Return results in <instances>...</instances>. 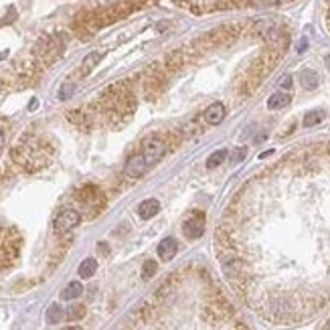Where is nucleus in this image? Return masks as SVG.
Returning a JSON list of instances; mask_svg holds the SVG:
<instances>
[{
  "instance_id": "f257e3e1",
  "label": "nucleus",
  "mask_w": 330,
  "mask_h": 330,
  "mask_svg": "<svg viewBox=\"0 0 330 330\" xmlns=\"http://www.w3.org/2000/svg\"><path fill=\"white\" fill-rule=\"evenodd\" d=\"M51 152L47 150L45 142L39 138H22L15 148H12V160L26 172H35L43 168L49 162Z\"/></svg>"
},
{
  "instance_id": "f03ea898",
  "label": "nucleus",
  "mask_w": 330,
  "mask_h": 330,
  "mask_svg": "<svg viewBox=\"0 0 330 330\" xmlns=\"http://www.w3.org/2000/svg\"><path fill=\"white\" fill-rule=\"evenodd\" d=\"M79 223H81V213L79 211H75V209H63L57 217H55L53 229L61 237V235H65V233H69L71 229H75Z\"/></svg>"
},
{
  "instance_id": "7ed1b4c3",
  "label": "nucleus",
  "mask_w": 330,
  "mask_h": 330,
  "mask_svg": "<svg viewBox=\"0 0 330 330\" xmlns=\"http://www.w3.org/2000/svg\"><path fill=\"white\" fill-rule=\"evenodd\" d=\"M164 150H166V146H164V142L160 138H150V140L144 142L142 156L148 162V166H154V164L164 156Z\"/></svg>"
},
{
  "instance_id": "20e7f679",
  "label": "nucleus",
  "mask_w": 330,
  "mask_h": 330,
  "mask_svg": "<svg viewBox=\"0 0 330 330\" xmlns=\"http://www.w3.org/2000/svg\"><path fill=\"white\" fill-rule=\"evenodd\" d=\"M148 168H150V166H148V162L144 160L142 152H138V154H132V156L126 160V166H124V172H126L128 176H132V178H138V176L146 174V170H148Z\"/></svg>"
},
{
  "instance_id": "39448f33",
  "label": "nucleus",
  "mask_w": 330,
  "mask_h": 330,
  "mask_svg": "<svg viewBox=\"0 0 330 330\" xmlns=\"http://www.w3.org/2000/svg\"><path fill=\"white\" fill-rule=\"evenodd\" d=\"M183 231H185V237L186 239H199V237H203V233H205V217L201 213H197L195 217H190L188 221L185 223Z\"/></svg>"
},
{
  "instance_id": "423d86ee",
  "label": "nucleus",
  "mask_w": 330,
  "mask_h": 330,
  "mask_svg": "<svg viewBox=\"0 0 330 330\" xmlns=\"http://www.w3.org/2000/svg\"><path fill=\"white\" fill-rule=\"evenodd\" d=\"M225 114H227L225 105H223L221 102H215V103H211V105L207 107V112H205V122L211 124V126H217V124L223 122Z\"/></svg>"
},
{
  "instance_id": "0eeeda50",
  "label": "nucleus",
  "mask_w": 330,
  "mask_h": 330,
  "mask_svg": "<svg viewBox=\"0 0 330 330\" xmlns=\"http://www.w3.org/2000/svg\"><path fill=\"white\" fill-rule=\"evenodd\" d=\"M176 249H178V245L172 237H166V239H162L158 243V257L162 261H170L174 255H176Z\"/></svg>"
},
{
  "instance_id": "6e6552de",
  "label": "nucleus",
  "mask_w": 330,
  "mask_h": 330,
  "mask_svg": "<svg viewBox=\"0 0 330 330\" xmlns=\"http://www.w3.org/2000/svg\"><path fill=\"white\" fill-rule=\"evenodd\" d=\"M158 211H160V203L156 199H146V201L140 203V207H138L140 219H152Z\"/></svg>"
},
{
  "instance_id": "1a4fd4ad",
  "label": "nucleus",
  "mask_w": 330,
  "mask_h": 330,
  "mask_svg": "<svg viewBox=\"0 0 330 330\" xmlns=\"http://www.w3.org/2000/svg\"><path fill=\"white\" fill-rule=\"evenodd\" d=\"M290 102H292V95H290V93H286V91H276L273 95H269L268 107H269V109H282V107H286Z\"/></svg>"
},
{
  "instance_id": "9d476101",
  "label": "nucleus",
  "mask_w": 330,
  "mask_h": 330,
  "mask_svg": "<svg viewBox=\"0 0 330 330\" xmlns=\"http://www.w3.org/2000/svg\"><path fill=\"white\" fill-rule=\"evenodd\" d=\"M318 73L316 71H312V69H304L300 73V85L304 87V89H308V91H312V89H316L318 87Z\"/></svg>"
},
{
  "instance_id": "9b49d317",
  "label": "nucleus",
  "mask_w": 330,
  "mask_h": 330,
  "mask_svg": "<svg viewBox=\"0 0 330 330\" xmlns=\"http://www.w3.org/2000/svg\"><path fill=\"white\" fill-rule=\"evenodd\" d=\"M102 57H103V55H102L100 51L87 53V55H85V59H83V63H81V73L87 75L91 69H95V65H98V63L102 61Z\"/></svg>"
},
{
  "instance_id": "f8f14e48",
  "label": "nucleus",
  "mask_w": 330,
  "mask_h": 330,
  "mask_svg": "<svg viewBox=\"0 0 330 330\" xmlns=\"http://www.w3.org/2000/svg\"><path fill=\"white\" fill-rule=\"evenodd\" d=\"M95 269H98V261H95L93 257H87V259L81 261V266H79V276L83 278V280H87V278H91L93 273H95Z\"/></svg>"
},
{
  "instance_id": "ddd939ff",
  "label": "nucleus",
  "mask_w": 330,
  "mask_h": 330,
  "mask_svg": "<svg viewBox=\"0 0 330 330\" xmlns=\"http://www.w3.org/2000/svg\"><path fill=\"white\" fill-rule=\"evenodd\" d=\"M81 292H83V286H81L79 282H71V284H67V288L61 292V298L63 300H75L81 296Z\"/></svg>"
},
{
  "instance_id": "4468645a",
  "label": "nucleus",
  "mask_w": 330,
  "mask_h": 330,
  "mask_svg": "<svg viewBox=\"0 0 330 330\" xmlns=\"http://www.w3.org/2000/svg\"><path fill=\"white\" fill-rule=\"evenodd\" d=\"M45 318H47L49 324H59L63 320V308L59 304H51L47 308V316H45Z\"/></svg>"
},
{
  "instance_id": "2eb2a0df",
  "label": "nucleus",
  "mask_w": 330,
  "mask_h": 330,
  "mask_svg": "<svg viewBox=\"0 0 330 330\" xmlns=\"http://www.w3.org/2000/svg\"><path fill=\"white\" fill-rule=\"evenodd\" d=\"M183 63H185V59H183L181 51L170 53L168 57H166V69H168V71H178V69L183 67Z\"/></svg>"
},
{
  "instance_id": "dca6fc26",
  "label": "nucleus",
  "mask_w": 330,
  "mask_h": 330,
  "mask_svg": "<svg viewBox=\"0 0 330 330\" xmlns=\"http://www.w3.org/2000/svg\"><path fill=\"white\" fill-rule=\"evenodd\" d=\"M227 160V150H215V152L207 158V168H217L219 164Z\"/></svg>"
},
{
  "instance_id": "f3484780",
  "label": "nucleus",
  "mask_w": 330,
  "mask_h": 330,
  "mask_svg": "<svg viewBox=\"0 0 330 330\" xmlns=\"http://www.w3.org/2000/svg\"><path fill=\"white\" fill-rule=\"evenodd\" d=\"M322 120H324V112H322V109H312V112H308L304 116V126L312 128V126H316V124H320Z\"/></svg>"
},
{
  "instance_id": "a211bd4d",
  "label": "nucleus",
  "mask_w": 330,
  "mask_h": 330,
  "mask_svg": "<svg viewBox=\"0 0 330 330\" xmlns=\"http://www.w3.org/2000/svg\"><path fill=\"white\" fill-rule=\"evenodd\" d=\"M85 316V306L83 304H71L69 308H67V320H81Z\"/></svg>"
},
{
  "instance_id": "6ab92c4d",
  "label": "nucleus",
  "mask_w": 330,
  "mask_h": 330,
  "mask_svg": "<svg viewBox=\"0 0 330 330\" xmlns=\"http://www.w3.org/2000/svg\"><path fill=\"white\" fill-rule=\"evenodd\" d=\"M67 120L69 122H73V124H77V126H83V124H89V118L81 112V109H75V112H69L67 114Z\"/></svg>"
},
{
  "instance_id": "aec40b11",
  "label": "nucleus",
  "mask_w": 330,
  "mask_h": 330,
  "mask_svg": "<svg viewBox=\"0 0 330 330\" xmlns=\"http://www.w3.org/2000/svg\"><path fill=\"white\" fill-rule=\"evenodd\" d=\"M156 261L154 259H146L144 261V266H142V278L144 280H150V278H152L154 276V273H156Z\"/></svg>"
},
{
  "instance_id": "412c9836",
  "label": "nucleus",
  "mask_w": 330,
  "mask_h": 330,
  "mask_svg": "<svg viewBox=\"0 0 330 330\" xmlns=\"http://www.w3.org/2000/svg\"><path fill=\"white\" fill-rule=\"evenodd\" d=\"M73 91H75V83H63L61 85V91H59V100H69L71 95H73Z\"/></svg>"
},
{
  "instance_id": "4be33fe9",
  "label": "nucleus",
  "mask_w": 330,
  "mask_h": 330,
  "mask_svg": "<svg viewBox=\"0 0 330 330\" xmlns=\"http://www.w3.org/2000/svg\"><path fill=\"white\" fill-rule=\"evenodd\" d=\"M245 154H247V148H237L235 152H233V162H241L243 158H245Z\"/></svg>"
},
{
  "instance_id": "5701e85b",
  "label": "nucleus",
  "mask_w": 330,
  "mask_h": 330,
  "mask_svg": "<svg viewBox=\"0 0 330 330\" xmlns=\"http://www.w3.org/2000/svg\"><path fill=\"white\" fill-rule=\"evenodd\" d=\"M292 83H294L292 75H284V77L280 79V87H282V89H292Z\"/></svg>"
},
{
  "instance_id": "b1692460",
  "label": "nucleus",
  "mask_w": 330,
  "mask_h": 330,
  "mask_svg": "<svg viewBox=\"0 0 330 330\" xmlns=\"http://www.w3.org/2000/svg\"><path fill=\"white\" fill-rule=\"evenodd\" d=\"M257 2H261L264 6H273V4H278V0H257Z\"/></svg>"
},
{
  "instance_id": "393cba45",
  "label": "nucleus",
  "mask_w": 330,
  "mask_h": 330,
  "mask_svg": "<svg viewBox=\"0 0 330 330\" xmlns=\"http://www.w3.org/2000/svg\"><path fill=\"white\" fill-rule=\"evenodd\" d=\"M306 47H308V41H306V39H302V41H300V45H298V51L302 53V51H304Z\"/></svg>"
},
{
  "instance_id": "a878e982",
  "label": "nucleus",
  "mask_w": 330,
  "mask_h": 330,
  "mask_svg": "<svg viewBox=\"0 0 330 330\" xmlns=\"http://www.w3.org/2000/svg\"><path fill=\"white\" fill-rule=\"evenodd\" d=\"M98 247H100V251H103V253H107V251H109V247H107L105 243H100Z\"/></svg>"
},
{
  "instance_id": "bb28decb",
  "label": "nucleus",
  "mask_w": 330,
  "mask_h": 330,
  "mask_svg": "<svg viewBox=\"0 0 330 330\" xmlns=\"http://www.w3.org/2000/svg\"><path fill=\"white\" fill-rule=\"evenodd\" d=\"M2 148H4V134L0 132V152H2Z\"/></svg>"
},
{
  "instance_id": "cd10ccee",
  "label": "nucleus",
  "mask_w": 330,
  "mask_h": 330,
  "mask_svg": "<svg viewBox=\"0 0 330 330\" xmlns=\"http://www.w3.org/2000/svg\"><path fill=\"white\" fill-rule=\"evenodd\" d=\"M63 330H83V328H81V326H75V324H73V326H67V328H63Z\"/></svg>"
},
{
  "instance_id": "c85d7f7f",
  "label": "nucleus",
  "mask_w": 330,
  "mask_h": 330,
  "mask_svg": "<svg viewBox=\"0 0 330 330\" xmlns=\"http://www.w3.org/2000/svg\"><path fill=\"white\" fill-rule=\"evenodd\" d=\"M324 63H326V67H328V71H330V55H326V57H324Z\"/></svg>"
},
{
  "instance_id": "c756f323",
  "label": "nucleus",
  "mask_w": 330,
  "mask_h": 330,
  "mask_svg": "<svg viewBox=\"0 0 330 330\" xmlns=\"http://www.w3.org/2000/svg\"><path fill=\"white\" fill-rule=\"evenodd\" d=\"M29 109H37V100L31 102V107H29Z\"/></svg>"
}]
</instances>
